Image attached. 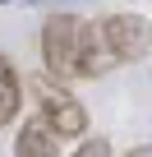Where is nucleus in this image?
Here are the masks:
<instances>
[{"mask_svg": "<svg viewBox=\"0 0 152 157\" xmlns=\"http://www.w3.org/2000/svg\"><path fill=\"white\" fill-rule=\"evenodd\" d=\"M79 23L74 14H51L42 23V60L51 78H74V51H79Z\"/></svg>", "mask_w": 152, "mask_h": 157, "instance_id": "1", "label": "nucleus"}, {"mask_svg": "<svg viewBox=\"0 0 152 157\" xmlns=\"http://www.w3.org/2000/svg\"><path fill=\"white\" fill-rule=\"evenodd\" d=\"M97 28H102V42H106L111 60H120V65L147 60V19L143 14H106Z\"/></svg>", "mask_w": 152, "mask_h": 157, "instance_id": "2", "label": "nucleus"}, {"mask_svg": "<svg viewBox=\"0 0 152 157\" xmlns=\"http://www.w3.org/2000/svg\"><path fill=\"white\" fill-rule=\"evenodd\" d=\"M37 93H42V120H46L60 139H79V134L88 129V111H83V102L74 97V93L55 88L51 78H37Z\"/></svg>", "mask_w": 152, "mask_h": 157, "instance_id": "3", "label": "nucleus"}, {"mask_svg": "<svg viewBox=\"0 0 152 157\" xmlns=\"http://www.w3.org/2000/svg\"><path fill=\"white\" fill-rule=\"evenodd\" d=\"M111 69V51L97 23H79V51H74V78H97Z\"/></svg>", "mask_w": 152, "mask_h": 157, "instance_id": "4", "label": "nucleus"}, {"mask_svg": "<svg viewBox=\"0 0 152 157\" xmlns=\"http://www.w3.org/2000/svg\"><path fill=\"white\" fill-rule=\"evenodd\" d=\"M14 157H60V134H55L42 116H32V120H23V129L14 134Z\"/></svg>", "mask_w": 152, "mask_h": 157, "instance_id": "5", "label": "nucleus"}, {"mask_svg": "<svg viewBox=\"0 0 152 157\" xmlns=\"http://www.w3.org/2000/svg\"><path fill=\"white\" fill-rule=\"evenodd\" d=\"M23 111V78L14 69V60L0 51V129H9Z\"/></svg>", "mask_w": 152, "mask_h": 157, "instance_id": "6", "label": "nucleus"}, {"mask_svg": "<svg viewBox=\"0 0 152 157\" xmlns=\"http://www.w3.org/2000/svg\"><path fill=\"white\" fill-rule=\"evenodd\" d=\"M74 157H111V143L106 139H88V143L74 148Z\"/></svg>", "mask_w": 152, "mask_h": 157, "instance_id": "7", "label": "nucleus"}, {"mask_svg": "<svg viewBox=\"0 0 152 157\" xmlns=\"http://www.w3.org/2000/svg\"><path fill=\"white\" fill-rule=\"evenodd\" d=\"M32 5H51V10H60V5H88V0H32Z\"/></svg>", "mask_w": 152, "mask_h": 157, "instance_id": "8", "label": "nucleus"}, {"mask_svg": "<svg viewBox=\"0 0 152 157\" xmlns=\"http://www.w3.org/2000/svg\"><path fill=\"white\" fill-rule=\"evenodd\" d=\"M129 157H152V148H147V143H138V148H134Z\"/></svg>", "mask_w": 152, "mask_h": 157, "instance_id": "9", "label": "nucleus"}, {"mask_svg": "<svg viewBox=\"0 0 152 157\" xmlns=\"http://www.w3.org/2000/svg\"><path fill=\"white\" fill-rule=\"evenodd\" d=\"M0 5H9V0H0Z\"/></svg>", "mask_w": 152, "mask_h": 157, "instance_id": "10", "label": "nucleus"}]
</instances>
